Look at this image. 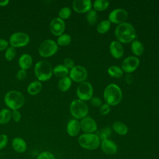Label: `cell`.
Listing matches in <instances>:
<instances>
[{"mask_svg":"<svg viewBox=\"0 0 159 159\" xmlns=\"http://www.w3.org/2000/svg\"><path fill=\"white\" fill-rule=\"evenodd\" d=\"M114 34L117 41L122 43H130L136 38V31L134 27L127 22L117 25Z\"/></svg>","mask_w":159,"mask_h":159,"instance_id":"obj_1","label":"cell"},{"mask_svg":"<svg viewBox=\"0 0 159 159\" xmlns=\"http://www.w3.org/2000/svg\"><path fill=\"white\" fill-rule=\"evenodd\" d=\"M104 99L106 103L111 106H117L122 99V93L120 88L114 83L108 84L104 91Z\"/></svg>","mask_w":159,"mask_h":159,"instance_id":"obj_2","label":"cell"},{"mask_svg":"<svg viewBox=\"0 0 159 159\" xmlns=\"http://www.w3.org/2000/svg\"><path fill=\"white\" fill-rule=\"evenodd\" d=\"M4 102L9 108L12 110H17L24 104L25 98L20 91L12 90L7 92L5 95Z\"/></svg>","mask_w":159,"mask_h":159,"instance_id":"obj_3","label":"cell"},{"mask_svg":"<svg viewBox=\"0 0 159 159\" xmlns=\"http://www.w3.org/2000/svg\"><path fill=\"white\" fill-rule=\"evenodd\" d=\"M78 142L80 147L88 150L97 149L101 143V140L98 135L96 134H83L78 139Z\"/></svg>","mask_w":159,"mask_h":159,"instance_id":"obj_4","label":"cell"},{"mask_svg":"<svg viewBox=\"0 0 159 159\" xmlns=\"http://www.w3.org/2000/svg\"><path fill=\"white\" fill-rule=\"evenodd\" d=\"M34 72L39 81H45L51 78L53 74V68L48 62L40 61L35 64Z\"/></svg>","mask_w":159,"mask_h":159,"instance_id":"obj_5","label":"cell"},{"mask_svg":"<svg viewBox=\"0 0 159 159\" xmlns=\"http://www.w3.org/2000/svg\"><path fill=\"white\" fill-rule=\"evenodd\" d=\"M88 106L86 103L79 99L73 100L70 105V112L75 119H82L88 114Z\"/></svg>","mask_w":159,"mask_h":159,"instance_id":"obj_6","label":"cell"},{"mask_svg":"<svg viewBox=\"0 0 159 159\" xmlns=\"http://www.w3.org/2000/svg\"><path fill=\"white\" fill-rule=\"evenodd\" d=\"M58 49L57 42L51 39L43 41L39 48V53L42 57L48 58L56 53Z\"/></svg>","mask_w":159,"mask_h":159,"instance_id":"obj_7","label":"cell"},{"mask_svg":"<svg viewBox=\"0 0 159 159\" xmlns=\"http://www.w3.org/2000/svg\"><path fill=\"white\" fill-rule=\"evenodd\" d=\"M76 95L79 99L86 101L90 100L93 95L92 84L88 81H84L78 85L76 89Z\"/></svg>","mask_w":159,"mask_h":159,"instance_id":"obj_8","label":"cell"},{"mask_svg":"<svg viewBox=\"0 0 159 159\" xmlns=\"http://www.w3.org/2000/svg\"><path fill=\"white\" fill-rule=\"evenodd\" d=\"M30 41L29 36L24 32H16L12 34L9 39V43L14 48L22 47L27 45Z\"/></svg>","mask_w":159,"mask_h":159,"instance_id":"obj_9","label":"cell"},{"mask_svg":"<svg viewBox=\"0 0 159 159\" xmlns=\"http://www.w3.org/2000/svg\"><path fill=\"white\" fill-rule=\"evenodd\" d=\"M128 18V12L122 8H117L112 10L109 14L108 20L111 23L119 25L125 22Z\"/></svg>","mask_w":159,"mask_h":159,"instance_id":"obj_10","label":"cell"},{"mask_svg":"<svg viewBox=\"0 0 159 159\" xmlns=\"http://www.w3.org/2000/svg\"><path fill=\"white\" fill-rule=\"evenodd\" d=\"M69 73L71 81L80 83L85 81L88 77V71L86 69L80 65L75 66L70 70Z\"/></svg>","mask_w":159,"mask_h":159,"instance_id":"obj_11","label":"cell"},{"mask_svg":"<svg viewBox=\"0 0 159 159\" xmlns=\"http://www.w3.org/2000/svg\"><path fill=\"white\" fill-rule=\"evenodd\" d=\"M140 64L139 59L135 56H130L125 58L122 62L121 68L123 71L130 74L135 71Z\"/></svg>","mask_w":159,"mask_h":159,"instance_id":"obj_12","label":"cell"},{"mask_svg":"<svg viewBox=\"0 0 159 159\" xmlns=\"http://www.w3.org/2000/svg\"><path fill=\"white\" fill-rule=\"evenodd\" d=\"M81 129L85 134H93L98 129L96 122L90 117H85L80 122Z\"/></svg>","mask_w":159,"mask_h":159,"instance_id":"obj_13","label":"cell"},{"mask_svg":"<svg viewBox=\"0 0 159 159\" xmlns=\"http://www.w3.org/2000/svg\"><path fill=\"white\" fill-rule=\"evenodd\" d=\"M65 29V23L59 17L53 19L50 24V30L55 36H60L63 34Z\"/></svg>","mask_w":159,"mask_h":159,"instance_id":"obj_14","label":"cell"},{"mask_svg":"<svg viewBox=\"0 0 159 159\" xmlns=\"http://www.w3.org/2000/svg\"><path fill=\"white\" fill-rule=\"evenodd\" d=\"M73 10L78 13H87L93 6L90 0H75L72 4Z\"/></svg>","mask_w":159,"mask_h":159,"instance_id":"obj_15","label":"cell"},{"mask_svg":"<svg viewBox=\"0 0 159 159\" xmlns=\"http://www.w3.org/2000/svg\"><path fill=\"white\" fill-rule=\"evenodd\" d=\"M100 145L102 151L106 154L113 155L117 152L118 148L116 143L109 139L101 140Z\"/></svg>","mask_w":159,"mask_h":159,"instance_id":"obj_16","label":"cell"},{"mask_svg":"<svg viewBox=\"0 0 159 159\" xmlns=\"http://www.w3.org/2000/svg\"><path fill=\"white\" fill-rule=\"evenodd\" d=\"M109 52L112 57L116 59L122 58L124 53V50L122 43L117 40H114L111 42L109 45Z\"/></svg>","mask_w":159,"mask_h":159,"instance_id":"obj_17","label":"cell"},{"mask_svg":"<svg viewBox=\"0 0 159 159\" xmlns=\"http://www.w3.org/2000/svg\"><path fill=\"white\" fill-rule=\"evenodd\" d=\"M12 147L13 150L19 153H23L27 150V143L21 137H17L12 140Z\"/></svg>","mask_w":159,"mask_h":159,"instance_id":"obj_18","label":"cell"},{"mask_svg":"<svg viewBox=\"0 0 159 159\" xmlns=\"http://www.w3.org/2000/svg\"><path fill=\"white\" fill-rule=\"evenodd\" d=\"M81 130L80 122L77 119H71L68 121L66 125V132L71 137H76Z\"/></svg>","mask_w":159,"mask_h":159,"instance_id":"obj_19","label":"cell"},{"mask_svg":"<svg viewBox=\"0 0 159 159\" xmlns=\"http://www.w3.org/2000/svg\"><path fill=\"white\" fill-rule=\"evenodd\" d=\"M32 57L29 53L22 54L19 58L18 63L20 69L26 70L29 69L32 65Z\"/></svg>","mask_w":159,"mask_h":159,"instance_id":"obj_20","label":"cell"},{"mask_svg":"<svg viewBox=\"0 0 159 159\" xmlns=\"http://www.w3.org/2000/svg\"><path fill=\"white\" fill-rule=\"evenodd\" d=\"M113 130L119 135H125L128 132L127 126L123 122L116 121L112 124Z\"/></svg>","mask_w":159,"mask_h":159,"instance_id":"obj_21","label":"cell"},{"mask_svg":"<svg viewBox=\"0 0 159 159\" xmlns=\"http://www.w3.org/2000/svg\"><path fill=\"white\" fill-rule=\"evenodd\" d=\"M131 51L135 56H140L144 52V46L143 43L138 40H134L131 43Z\"/></svg>","mask_w":159,"mask_h":159,"instance_id":"obj_22","label":"cell"},{"mask_svg":"<svg viewBox=\"0 0 159 159\" xmlns=\"http://www.w3.org/2000/svg\"><path fill=\"white\" fill-rule=\"evenodd\" d=\"M71 83L72 81L69 76L63 77L58 81V89L62 92H66L71 88Z\"/></svg>","mask_w":159,"mask_h":159,"instance_id":"obj_23","label":"cell"},{"mask_svg":"<svg viewBox=\"0 0 159 159\" xmlns=\"http://www.w3.org/2000/svg\"><path fill=\"white\" fill-rule=\"evenodd\" d=\"M42 84L39 81H34L30 83L27 87V92L30 95H36L40 93Z\"/></svg>","mask_w":159,"mask_h":159,"instance_id":"obj_24","label":"cell"},{"mask_svg":"<svg viewBox=\"0 0 159 159\" xmlns=\"http://www.w3.org/2000/svg\"><path fill=\"white\" fill-rule=\"evenodd\" d=\"M93 6L96 12L104 11L109 7V1L107 0H96L93 4Z\"/></svg>","mask_w":159,"mask_h":159,"instance_id":"obj_25","label":"cell"},{"mask_svg":"<svg viewBox=\"0 0 159 159\" xmlns=\"http://www.w3.org/2000/svg\"><path fill=\"white\" fill-rule=\"evenodd\" d=\"M107 73L109 75L114 78H119L123 75L124 71L122 68L118 66L112 65L107 69Z\"/></svg>","mask_w":159,"mask_h":159,"instance_id":"obj_26","label":"cell"},{"mask_svg":"<svg viewBox=\"0 0 159 159\" xmlns=\"http://www.w3.org/2000/svg\"><path fill=\"white\" fill-rule=\"evenodd\" d=\"M69 73V70H68L63 65H58L53 68V73L57 77H60L61 78L66 76Z\"/></svg>","mask_w":159,"mask_h":159,"instance_id":"obj_27","label":"cell"},{"mask_svg":"<svg viewBox=\"0 0 159 159\" xmlns=\"http://www.w3.org/2000/svg\"><path fill=\"white\" fill-rule=\"evenodd\" d=\"M111 24V23L109 20H103L97 25L96 30L101 34H106L110 29Z\"/></svg>","mask_w":159,"mask_h":159,"instance_id":"obj_28","label":"cell"},{"mask_svg":"<svg viewBox=\"0 0 159 159\" xmlns=\"http://www.w3.org/2000/svg\"><path fill=\"white\" fill-rule=\"evenodd\" d=\"M12 112L10 109H2L0 111V124H7L11 118Z\"/></svg>","mask_w":159,"mask_h":159,"instance_id":"obj_29","label":"cell"},{"mask_svg":"<svg viewBox=\"0 0 159 159\" xmlns=\"http://www.w3.org/2000/svg\"><path fill=\"white\" fill-rule=\"evenodd\" d=\"M71 41V36L68 34H63L61 35L58 36L57 39V45L62 47L68 45Z\"/></svg>","mask_w":159,"mask_h":159,"instance_id":"obj_30","label":"cell"},{"mask_svg":"<svg viewBox=\"0 0 159 159\" xmlns=\"http://www.w3.org/2000/svg\"><path fill=\"white\" fill-rule=\"evenodd\" d=\"M86 19L89 24L93 25L98 20V14L97 12L94 9H91L88 11L86 16Z\"/></svg>","mask_w":159,"mask_h":159,"instance_id":"obj_31","label":"cell"},{"mask_svg":"<svg viewBox=\"0 0 159 159\" xmlns=\"http://www.w3.org/2000/svg\"><path fill=\"white\" fill-rule=\"evenodd\" d=\"M71 14V10L68 7H64L61 8L58 12V17L62 20L68 19Z\"/></svg>","mask_w":159,"mask_h":159,"instance_id":"obj_32","label":"cell"},{"mask_svg":"<svg viewBox=\"0 0 159 159\" xmlns=\"http://www.w3.org/2000/svg\"><path fill=\"white\" fill-rule=\"evenodd\" d=\"M111 134H112L111 128L109 127H106L101 130L99 135L98 136L101 141L104 139H107L111 135Z\"/></svg>","mask_w":159,"mask_h":159,"instance_id":"obj_33","label":"cell"},{"mask_svg":"<svg viewBox=\"0 0 159 159\" xmlns=\"http://www.w3.org/2000/svg\"><path fill=\"white\" fill-rule=\"evenodd\" d=\"M16 55V48L12 47H8L5 52V58L8 61L12 60Z\"/></svg>","mask_w":159,"mask_h":159,"instance_id":"obj_34","label":"cell"},{"mask_svg":"<svg viewBox=\"0 0 159 159\" xmlns=\"http://www.w3.org/2000/svg\"><path fill=\"white\" fill-rule=\"evenodd\" d=\"M37 159H55V157L52 153L48 151H44L37 156Z\"/></svg>","mask_w":159,"mask_h":159,"instance_id":"obj_35","label":"cell"},{"mask_svg":"<svg viewBox=\"0 0 159 159\" xmlns=\"http://www.w3.org/2000/svg\"><path fill=\"white\" fill-rule=\"evenodd\" d=\"M111 111V106L107 103L102 104L99 107V112L101 115H107Z\"/></svg>","mask_w":159,"mask_h":159,"instance_id":"obj_36","label":"cell"},{"mask_svg":"<svg viewBox=\"0 0 159 159\" xmlns=\"http://www.w3.org/2000/svg\"><path fill=\"white\" fill-rule=\"evenodd\" d=\"M8 143V137L6 134L0 135V150L4 149Z\"/></svg>","mask_w":159,"mask_h":159,"instance_id":"obj_37","label":"cell"},{"mask_svg":"<svg viewBox=\"0 0 159 159\" xmlns=\"http://www.w3.org/2000/svg\"><path fill=\"white\" fill-rule=\"evenodd\" d=\"M91 104L94 107H100L102 105V101L99 98L93 97L90 99Z\"/></svg>","mask_w":159,"mask_h":159,"instance_id":"obj_38","label":"cell"},{"mask_svg":"<svg viewBox=\"0 0 159 159\" xmlns=\"http://www.w3.org/2000/svg\"><path fill=\"white\" fill-rule=\"evenodd\" d=\"M64 64L63 65L68 69L71 70L75 66V63L72 58H66L64 60Z\"/></svg>","mask_w":159,"mask_h":159,"instance_id":"obj_39","label":"cell"},{"mask_svg":"<svg viewBox=\"0 0 159 159\" xmlns=\"http://www.w3.org/2000/svg\"><path fill=\"white\" fill-rule=\"evenodd\" d=\"M11 112H12L11 117L12 118L14 121H15L16 122H19L21 119V114H20V112L18 110H12V111Z\"/></svg>","mask_w":159,"mask_h":159,"instance_id":"obj_40","label":"cell"},{"mask_svg":"<svg viewBox=\"0 0 159 159\" xmlns=\"http://www.w3.org/2000/svg\"><path fill=\"white\" fill-rule=\"evenodd\" d=\"M26 75H27L26 71L24 70L20 69L17 71V75H16V77L19 80H22L26 77Z\"/></svg>","mask_w":159,"mask_h":159,"instance_id":"obj_41","label":"cell"},{"mask_svg":"<svg viewBox=\"0 0 159 159\" xmlns=\"http://www.w3.org/2000/svg\"><path fill=\"white\" fill-rule=\"evenodd\" d=\"M8 45L9 43L6 40L4 39H0V51L7 49L8 48Z\"/></svg>","mask_w":159,"mask_h":159,"instance_id":"obj_42","label":"cell"},{"mask_svg":"<svg viewBox=\"0 0 159 159\" xmlns=\"http://www.w3.org/2000/svg\"><path fill=\"white\" fill-rule=\"evenodd\" d=\"M125 80L128 84H130L133 82V77L130 74H127L125 77Z\"/></svg>","mask_w":159,"mask_h":159,"instance_id":"obj_43","label":"cell"},{"mask_svg":"<svg viewBox=\"0 0 159 159\" xmlns=\"http://www.w3.org/2000/svg\"><path fill=\"white\" fill-rule=\"evenodd\" d=\"M9 2V1L8 0H2V1H0V6L4 7L7 6Z\"/></svg>","mask_w":159,"mask_h":159,"instance_id":"obj_44","label":"cell"}]
</instances>
